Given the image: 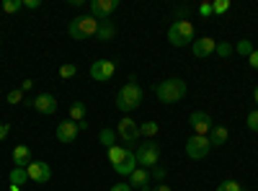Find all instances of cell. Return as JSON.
<instances>
[{
    "label": "cell",
    "mask_w": 258,
    "mask_h": 191,
    "mask_svg": "<svg viewBox=\"0 0 258 191\" xmlns=\"http://www.w3.org/2000/svg\"><path fill=\"white\" fill-rule=\"evenodd\" d=\"M140 103H142V88L137 86L135 78H129V83L121 86L116 93V109L124 114H132L135 109H140Z\"/></svg>",
    "instance_id": "obj_1"
},
{
    "label": "cell",
    "mask_w": 258,
    "mask_h": 191,
    "mask_svg": "<svg viewBox=\"0 0 258 191\" xmlns=\"http://www.w3.org/2000/svg\"><path fill=\"white\" fill-rule=\"evenodd\" d=\"M155 96L163 101V103H176L186 96V80L181 78H168L163 83H158L155 86Z\"/></svg>",
    "instance_id": "obj_2"
},
{
    "label": "cell",
    "mask_w": 258,
    "mask_h": 191,
    "mask_svg": "<svg viewBox=\"0 0 258 191\" xmlns=\"http://www.w3.org/2000/svg\"><path fill=\"white\" fill-rule=\"evenodd\" d=\"M135 158H137V165L140 168H147V171H153L160 160V145L155 140H145L142 145H137L135 150Z\"/></svg>",
    "instance_id": "obj_3"
},
{
    "label": "cell",
    "mask_w": 258,
    "mask_h": 191,
    "mask_svg": "<svg viewBox=\"0 0 258 191\" xmlns=\"http://www.w3.org/2000/svg\"><path fill=\"white\" fill-rule=\"evenodd\" d=\"M168 41L173 47H186V44H194V24L186 18L176 21V24H170L168 29Z\"/></svg>",
    "instance_id": "obj_4"
},
{
    "label": "cell",
    "mask_w": 258,
    "mask_h": 191,
    "mask_svg": "<svg viewBox=\"0 0 258 191\" xmlns=\"http://www.w3.org/2000/svg\"><path fill=\"white\" fill-rule=\"evenodd\" d=\"M96 31H98V21L93 16H75L68 24V34L73 39H88L96 36Z\"/></svg>",
    "instance_id": "obj_5"
},
{
    "label": "cell",
    "mask_w": 258,
    "mask_h": 191,
    "mask_svg": "<svg viewBox=\"0 0 258 191\" xmlns=\"http://www.w3.org/2000/svg\"><path fill=\"white\" fill-rule=\"evenodd\" d=\"M212 150V145H209V137H202V135H191L188 142H186V155L191 160H202L207 158Z\"/></svg>",
    "instance_id": "obj_6"
},
{
    "label": "cell",
    "mask_w": 258,
    "mask_h": 191,
    "mask_svg": "<svg viewBox=\"0 0 258 191\" xmlns=\"http://www.w3.org/2000/svg\"><path fill=\"white\" fill-rule=\"evenodd\" d=\"M119 8V0H91V16L98 21V24H103V21H109V16Z\"/></svg>",
    "instance_id": "obj_7"
},
{
    "label": "cell",
    "mask_w": 258,
    "mask_h": 191,
    "mask_svg": "<svg viewBox=\"0 0 258 191\" xmlns=\"http://www.w3.org/2000/svg\"><path fill=\"white\" fill-rule=\"evenodd\" d=\"M116 73V62L111 59H96L93 65H91V78L98 80V83H109Z\"/></svg>",
    "instance_id": "obj_8"
},
{
    "label": "cell",
    "mask_w": 258,
    "mask_h": 191,
    "mask_svg": "<svg viewBox=\"0 0 258 191\" xmlns=\"http://www.w3.org/2000/svg\"><path fill=\"white\" fill-rule=\"evenodd\" d=\"M116 135H119L126 145H137V140H140V124L132 121L129 116H124V119L116 124Z\"/></svg>",
    "instance_id": "obj_9"
},
{
    "label": "cell",
    "mask_w": 258,
    "mask_h": 191,
    "mask_svg": "<svg viewBox=\"0 0 258 191\" xmlns=\"http://www.w3.org/2000/svg\"><path fill=\"white\" fill-rule=\"evenodd\" d=\"M188 124H191L194 135H202V137H207L212 132V126H214V121H212V116L207 111H194L188 116Z\"/></svg>",
    "instance_id": "obj_10"
},
{
    "label": "cell",
    "mask_w": 258,
    "mask_h": 191,
    "mask_svg": "<svg viewBox=\"0 0 258 191\" xmlns=\"http://www.w3.org/2000/svg\"><path fill=\"white\" fill-rule=\"evenodd\" d=\"M78 132H80V126H78L73 119L59 121V124H57V130H54V135H57V140H59L62 145H73L75 137H78Z\"/></svg>",
    "instance_id": "obj_11"
},
{
    "label": "cell",
    "mask_w": 258,
    "mask_h": 191,
    "mask_svg": "<svg viewBox=\"0 0 258 191\" xmlns=\"http://www.w3.org/2000/svg\"><path fill=\"white\" fill-rule=\"evenodd\" d=\"M26 173H29V181H34V183H47L52 178V168L44 160H31V165L26 168Z\"/></svg>",
    "instance_id": "obj_12"
},
{
    "label": "cell",
    "mask_w": 258,
    "mask_h": 191,
    "mask_svg": "<svg viewBox=\"0 0 258 191\" xmlns=\"http://www.w3.org/2000/svg\"><path fill=\"white\" fill-rule=\"evenodd\" d=\"M214 47H217V41L209 39V36H202V39H194L191 52H194V57L204 59V57H212V54H214Z\"/></svg>",
    "instance_id": "obj_13"
},
{
    "label": "cell",
    "mask_w": 258,
    "mask_h": 191,
    "mask_svg": "<svg viewBox=\"0 0 258 191\" xmlns=\"http://www.w3.org/2000/svg\"><path fill=\"white\" fill-rule=\"evenodd\" d=\"M31 106H34V109L39 111V114H54L57 111V98L52 96V93H39L34 101H31Z\"/></svg>",
    "instance_id": "obj_14"
},
{
    "label": "cell",
    "mask_w": 258,
    "mask_h": 191,
    "mask_svg": "<svg viewBox=\"0 0 258 191\" xmlns=\"http://www.w3.org/2000/svg\"><path fill=\"white\" fill-rule=\"evenodd\" d=\"M126 183L132 188H140V191H150V171H147V168H137V171L129 176Z\"/></svg>",
    "instance_id": "obj_15"
},
{
    "label": "cell",
    "mask_w": 258,
    "mask_h": 191,
    "mask_svg": "<svg viewBox=\"0 0 258 191\" xmlns=\"http://www.w3.org/2000/svg\"><path fill=\"white\" fill-rule=\"evenodd\" d=\"M13 165L16 168H29L31 165V147L29 145H16L13 147Z\"/></svg>",
    "instance_id": "obj_16"
},
{
    "label": "cell",
    "mask_w": 258,
    "mask_h": 191,
    "mask_svg": "<svg viewBox=\"0 0 258 191\" xmlns=\"http://www.w3.org/2000/svg\"><path fill=\"white\" fill-rule=\"evenodd\" d=\"M137 168H140V165H137V158H135V153H132V150H129V155H126L119 165H114V171H116L119 176H132V173L137 171Z\"/></svg>",
    "instance_id": "obj_17"
},
{
    "label": "cell",
    "mask_w": 258,
    "mask_h": 191,
    "mask_svg": "<svg viewBox=\"0 0 258 191\" xmlns=\"http://www.w3.org/2000/svg\"><path fill=\"white\" fill-rule=\"evenodd\" d=\"M207 137H209V145H212V147H222V145L227 142L230 132L225 130V126H220V124H214V126H212V132H209Z\"/></svg>",
    "instance_id": "obj_18"
},
{
    "label": "cell",
    "mask_w": 258,
    "mask_h": 191,
    "mask_svg": "<svg viewBox=\"0 0 258 191\" xmlns=\"http://www.w3.org/2000/svg\"><path fill=\"white\" fill-rule=\"evenodd\" d=\"M106 155H109V163H111V165H119V163L129 155V147H124V145H111L109 150H106Z\"/></svg>",
    "instance_id": "obj_19"
},
{
    "label": "cell",
    "mask_w": 258,
    "mask_h": 191,
    "mask_svg": "<svg viewBox=\"0 0 258 191\" xmlns=\"http://www.w3.org/2000/svg\"><path fill=\"white\" fill-rule=\"evenodd\" d=\"M70 119L75 121V124H80V121H88V109H85V103L83 101H75L73 106H70Z\"/></svg>",
    "instance_id": "obj_20"
},
{
    "label": "cell",
    "mask_w": 258,
    "mask_h": 191,
    "mask_svg": "<svg viewBox=\"0 0 258 191\" xmlns=\"http://www.w3.org/2000/svg\"><path fill=\"white\" fill-rule=\"evenodd\" d=\"M8 181H11V186H26V181H29V173H26V168H11V173H8Z\"/></svg>",
    "instance_id": "obj_21"
},
{
    "label": "cell",
    "mask_w": 258,
    "mask_h": 191,
    "mask_svg": "<svg viewBox=\"0 0 258 191\" xmlns=\"http://www.w3.org/2000/svg\"><path fill=\"white\" fill-rule=\"evenodd\" d=\"M116 34V26L111 24V21H103V24H98V31H96V39L98 41H111Z\"/></svg>",
    "instance_id": "obj_22"
},
{
    "label": "cell",
    "mask_w": 258,
    "mask_h": 191,
    "mask_svg": "<svg viewBox=\"0 0 258 191\" xmlns=\"http://www.w3.org/2000/svg\"><path fill=\"white\" fill-rule=\"evenodd\" d=\"M158 132H160L158 121H145V124H140V137H145V140H153Z\"/></svg>",
    "instance_id": "obj_23"
},
{
    "label": "cell",
    "mask_w": 258,
    "mask_h": 191,
    "mask_svg": "<svg viewBox=\"0 0 258 191\" xmlns=\"http://www.w3.org/2000/svg\"><path fill=\"white\" fill-rule=\"evenodd\" d=\"M98 140H101V145H106V150H109L111 145H116V132L114 130H101Z\"/></svg>",
    "instance_id": "obj_24"
},
{
    "label": "cell",
    "mask_w": 258,
    "mask_h": 191,
    "mask_svg": "<svg viewBox=\"0 0 258 191\" xmlns=\"http://www.w3.org/2000/svg\"><path fill=\"white\" fill-rule=\"evenodd\" d=\"M3 13H16V11H21L24 8V0H3Z\"/></svg>",
    "instance_id": "obj_25"
},
{
    "label": "cell",
    "mask_w": 258,
    "mask_h": 191,
    "mask_svg": "<svg viewBox=\"0 0 258 191\" xmlns=\"http://www.w3.org/2000/svg\"><path fill=\"white\" fill-rule=\"evenodd\" d=\"M214 54H217V57H230L232 54V44H230V41H217Z\"/></svg>",
    "instance_id": "obj_26"
},
{
    "label": "cell",
    "mask_w": 258,
    "mask_h": 191,
    "mask_svg": "<svg viewBox=\"0 0 258 191\" xmlns=\"http://www.w3.org/2000/svg\"><path fill=\"white\" fill-rule=\"evenodd\" d=\"M227 11H230V0H214V3H212V13L214 16H222Z\"/></svg>",
    "instance_id": "obj_27"
},
{
    "label": "cell",
    "mask_w": 258,
    "mask_h": 191,
    "mask_svg": "<svg viewBox=\"0 0 258 191\" xmlns=\"http://www.w3.org/2000/svg\"><path fill=\"white\" fill-rule=\"evenodd\" d=\"M235 52L250 57V54H253V44H250V39H240V41H238V47H235Z\"/></svg>",
    "instance_id": "obj_28"
},
{
    "label": "cell",
    "mask_w": 258,
    "mask_h": 191,
    "mask_svg": "<svg viewBox=\"0 0 258 191\" xmlns=\"http://www.w3.org/2000/svg\"><path fill=\"white\" fill-rule=\"evenodd\" d=\"M6 101H8L11 106H18L21 101H24V91H21V88H16V91H8V96H6Z\"/></svg>",
    "instance_id": "obj_29"
},
{
    "label": "cell",
    "mask_w": 258,
    "mask_h": 191,
    "mask_svg": "<svg viewBox=\"0 0 258 191\" xmlns=\"http://www.w3.org/2000/svg\"><path fill=\"white\" fill-rule=\"evenodd\" d=\"M75 75H78V68L73 65V62H68V65L59 68V78H64V80H68V78H75Z\"/></svg>",
    "instance_id": "obj_30"
},
{
    "label": "cell",
    "mask_w": 258,
    "mask_h": 191,
    "mask_svg": "<svg viewBox=\"0 0 258 191\" xmlns=\"http://www.w3.org/2000/svg\"><path fill=\"white\" fill-rule=\"evenodd\" d=\"M217 191H243V186H240L238 181H222V183L217 186Z\"/></svg>",
    "instance_id": "obj_31"
},
{
    "label": "cell",
    "mask_w": 258,
    "mask_h": 191,
    "mask_svg": "<svg viewBox=\"0 0 258 191\" xmlns=\"http://www.w3.org/2000/svg\"><path fill=\"white\" fill-rule=\"evenodd\" d=\"M245 121H248V130H250V132H258V109H253Z\"/></svg>",
    "instance_id": "obj_32"
},
{
    "label": "cell",
    "mask_w": 258,
    "mask_h": 191,
    "mask_svg": "<svg viewBox=\"0 0 258 191\" xmlns=\"http://www.w3.org/2000/svg\"><path fill=\"white\" fill-rule=\"evenodd\" d=\"M150 176H153L158 183H163V178H165V168H158V165H155L153 171H150Z\"/></svg>",
    "instance_id": "obj_33"
},
{
    "label": "cell",
    "mask_w": 258,
    "mask_h": 191,
    "mask_svg": "<svg viewBox=\"0 0 258 191\" xmlns=\"http://www.w3.org/2000/svg\"><path fill=\"white\" fill-rule=\"evenodd\" d=\"M109 191H132V186H129L126 181H119V183H114Z\"/></svg>",
    "instance_id": "obj_34"
},
{
    "label": "cell",
    "mask_w": 258,
    "mask_h": 191,
    "mask_svg": "<svg viewBox=\"0 0 258 191\" xmlns=\"http://www.w3.org/2000/svg\"><path fill=\"white\" fill-rule=\"evenodd\" d=\"M199 16H204V18L212 16V3H202V6H199Z\"/></svg>",
    "instance_id": "obj_35"
},
{
    "label": "cell",
    "mask_w": 258,
    "mask_h": 191,
    "mask_svg": "<svg viewBox=\"0 0 258 191\" xmlns=\"http://www.w3.org/2000/svg\"><path fill=\"white\" fill-rule=\"evenodd\" d=\"M248 65H250L253 70H258V49H253V54L248 57Z\"/></svg>",
    "instance_id": "obj_36"
},
{
    "label": "cell",
    "mask_w": 258,
    "mask_h": 191,
    "mask_svg": "<svg viewBox=\"0 0 258 191\" xmlns=\"http://www.w3.org/2000/svg\"><path fill=\"white\" fill-rule=\"evenodd\" d=\"M41 6V0H24V8H29V11H36Z\"/></svg>",
    "instance_id": "obj_37"
},
{
    "label": "cell",
    "mask_w": 258,
    "mask_h": 191,
    "mask_svg": "<svg viewBox=\"0 0 258 191\" xmlns=\"http://www.w3.org/2000/svg\"><path fill=\"white\" fill-rule=\"evenodd\" d=\"M11 135V124H3V121H0V140H6Z\"/></svg>",
    "instance_id": "obj_38"
},
{
    "label": "cell",
    "mask_w": 258,
    "mask_h": 191,
    "mask_svg": "<svg viewBox=\"0 0 258 191\" xmlns=\"http://www.w3.org/2000/svg\"><path fill=\"white\" fill-rule=\"evenodd\" d=\"M34 88V80H24V83H21V91H24V93H29Z\"/></svg>",
    "instance_id": "obj_39"
},
{
    "label": "cell",
    "mask_w": 258,
    "mask_h": 191,
    "mask_svg": "<svg viewBox=\"0 0 258 191\" xmlns=\"http://www.w3.org/2000/svg\"><path fill=\"white\" fill-rule=\"evenodd\" d=\"M153 191H170V186H168V183H158Z\"/></svg>",
    "instance_id": "obj_40"
},
{
    "label": "cell",
    "mask_w": 258,
    "mask_h": 191,
    "mask_svg": "<svg viewBox=\"0 0 258 191\" xmlns=\"http://www.w3.org/2000/svg\"><path fill=\"white\" fill-rule=\"evenodd\" d=\"M253 101H255V109H258V86H255V91H253Z\"/></svg>",
    "instance_id": "obj_41"
},
{
    "label": "cell",
    "mask_w": 258,
    "mask_h": 191,
    "mask_svg": "<svg viewBox=\"0 0 258 191\" xmlns=\"http://www.w3.org/2000/svg\"><path fill=\"white\" fill-rule=\"evenodd\" d=\"M11 191H24V188H18V186H11Z\"/></svg>",
    "instance_id": "obj_42"
},
{
    "label": "cell",
    "mask_w": 258,
    "mask_h": 191,
    "mask_svg": "<svg viewBox=\"0 0 258 191\" xmlns=\"http://www.w3.org/2000/svg\"><path fill=\"white\" fill-rule=\"evenodd\" d=\"M0 39H3V34H0Z\"/></svg>",
    "instance_id": "obj_43"
}]
</instances>
